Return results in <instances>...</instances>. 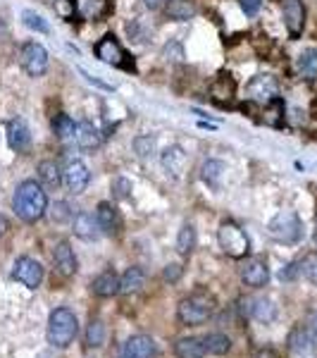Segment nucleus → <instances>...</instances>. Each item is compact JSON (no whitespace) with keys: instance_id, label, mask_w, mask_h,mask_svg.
Instances as JSON below:
<instances>
[{"instance_id":"obj_23","label":"nucleus","mask_w":317,"mask_h":358,"mask_svg":"<svg viewBox=\"0 0 317 358\" xmlns=\"http://www.w3.org/2000/svg\"><path fill=\"white\" fill-rule=\"evenodd\" d=\"M174 356L177 358H203L205 346L203 339H196V337H181L174 344Z\"/></svg>"},{"instance_id":"obj_45","label":"nucleus","mask_w":317,"mask_h":358,"mask_svg":"<svg viewBox=\"0 0 317 358\" xmlns=\"http://www.w3.org/2000/svg\"><path fill=\"white\" fill-rule=\"evenodd\" d=\"M5 230H8V220H5L3 215H0V236L5 234Z\"/></svg>"},{"instance_id":"obj_26","label":"nucleus","mask_w":317,"mask_h":358,"mask_svg":"<svg viewBox=\"0 0 317 358\" xmlns=\"http://www.w3.org/2000/svg\"><path fill=\"white\" fill-rule=\"evenodd\" d=\"M143 282H145V272L139 265H134V268H129L119 277V294H136L143 287Z\"/></svg>"},{"instance_id":"obj_16","label":"nucleus","mask_w":317,"mask_h":358,"mask_svg":"<svg viewBox=\"0 0 317 358\" xmlns=\"http://www.w3.org/2000/svg\"><path fill=\"white\" fill-rule=\"evenodd\" d=\"M241 280H244V284L253 287V289H258V287H265L270 280V270H268V263L260 258H250L244 263V268H241Z\"/></svg>"},{"instance_id":"obj_35","label":"nucleus","mask_w":317,"mask_h":358,"mask_svg":"<svg viewBox=\"0 0 317 358\" xmlns=\"http://www.w3.org/2000/svg\"><path fill=\"white\" fill-rule=\"evenodd\" d=\"M103 342H105V325L100 320H91L86 330V344L91 349H98V346H103Z\"/></svg>"},{"instance_id":"obj_19","label":"nucleus","mask_w":317,"mask_h":358,"mask_svg":"<svg viewBox=\"0 0 317 358\" xmlns=\"http://www.w3.org/2000/svg\"><path fill=\"white\" fill-rule=\"evenodd\" d=\"M53 263L58 272H62L64 277L74 275L77 272V258H74V251L69 246V241H58L53 249Z\"/></svg>"},{"instance_id":"obj_38","label":"nucleus","mask_w":317,"mask_h":358,"mask_svg":"<svg viewBox=\"0 0 317 358\" xmlns=\"http://www.w3.org/2000/svg\"><path fill=\"white\" fill-rule=\"evenodd\" d=\"M134 150L139 153V158H153L155 155V139L153 136H136Z\"/></svg>"},{"instance_id":"obj_28","label":"nucleus","mask_w":317,"mask_h":358,"mask_svg":"<svg viewBox=\"0 0 317 358\" xmlns=\"http://www.w3.org/2000/svg\"><path fill=\"white\" fill-rule=\"evenodd\" d=\"M165 14L174 22H186L196 14V5L191 0H169L167 8H165Z\"/></svg>"},{"instance_id":"obj_6","label":"nucleus","mask_w":317,"mask_h":358,"mask_svg":"<svg viewBox=\"0 0 317 358\" xmlns=\"http://www.w3.org/2000/svg\"><path fill=\"white\" fill-rule=\"evenodd\" d=\"M95 58L105 65H113V67H119V69H127V72H134V60L129 58L127 50L119 45V41L115 38V34H105L98 43H95Z\"/></svg>"},{"instance_id":"obj_9","label":"nucleus","mask_w":317,"mask_h":358,"mask_svg":"<svg viewBox=\"0 0 317 358\" xmlns=\"http://www.w3.org/2000/svg\"><path fill=\"white\" fill-rule=\"evenodd\" d=\"M14 280L22 282L27 289H38L43 282V265L38 263L36 258H29V256H22V258L14 260V270H12Z\"/></svg>"},{"instance_id":"obj_30","label":"nucleus","mask_w":317,"mask_h":358,"mask_svg":"<svg viewBox=\"0 0 317 358\" xmlns=\"http://www.w3.org/2000/svg\"><path fill=\"white\" fill-rule=\"evenodd\" d=\"M38 179H41L48 189H58V186L62 184V172H60L58 163H55V160L38 163Z\"/></svg>"},{"instance_id":"obj_42","label":"nucleus","mask_w":317,"mask_h":358,"mask_svg":"<svg viewBox=\"0 0 317 358\" xmlns=\"http://www.w3.org/2000/svg\"><path fill=\"white\" fill-rule=\"evenodd\" d=\"M296 275H301V272H298V263H291V265H286V268L279 272V277H281V280H294Z\"/></svg>"},{"instance_id":"obj_4","label":"nucleus","mask_w":317,"mask_h":358,"mask_svg":"<svg viewBox=\"0 0 317 358\" xmlns=\"http://www.w3.org/2000/svg\"><path fill=\"white\" fill-rule=\"evenodd\" d=\"M268 234L277 244L294 246L303 239V223H301L298 213H294V210H279V213L270 220Z\"/></svg>"},{"instance_id":"obj_12","label":"nucleus","mask_w":317,"mask_h":358,"mask_svg":"<svg viewBox=\"0 0 317 358\" xmlns=\"http://www.w3.org/2000/svg\"><path fill=\"white\" fill-rule=\"evenodd\" d=\"M160 163H163V170L169 175L172 179H181L189 168V155L184 153L181 146H167L160 155Z\"/></svg>"},{"instance_id":"obj_24","label":"nucleus","mask_w":317,"mask_h":358,"mask_svg":"<svg viewBox=\"0 0 317 358\" xmlns=\"http://www.w3.org/2000/svg\"><path fill=\"white\" fill-rule=\"evenodd\" d=\"M210 93H213V98L218 100V103H226V100L234 98L236 93V82L231 79V74H220L218 79L213 82V87H210Z\"/></svg>"},{"instance_id":"obj_15","label":"nucleus","mask_w":317,"mask_h":358,"mask_svg":"<svg viewBox=\"0 0 317 358\" xmlns=\"http://www.w3.org/2000/svg\"><path fill=\"white\" fill-rule=\"evenodd\" d=\"M8 144L14 153H24L32 146V132L22 118H14L8 122Z\"/></svg>"},{"instance_id":"obj_10","label":"nucleus","mask_w":317,"mask_h":358,"mask_svg":"<svg viewBox=\"0 0 317 358\" xmlns=\"http://www.w3.org/2000/svg\"><path fill=\"white\" fill-rule=\"evenodd\" d=\"M89 179H91V172L86 168V163L84 160H69L67 168L62 170V184L67 186L69 194L79 196L86 191L89 186Z\"/></svg>"},{"instance_id":"obj_22","label":"nucleus","mask_w":317,"mask_h":358,"mask_svg":"<svg viewBox=\"0 0 317 358\" xmlns=\"http://www.w3.org/2000/svg\"><path fill=\"white\" fill-rule=\"evenodd\" d=\"M74 144L84 150H95V148H100V144H103V136H100V132L95 129V124H91L89 120H84V122L77 124Z\"/></svg>"},{"instance_id":"obj_3","label":"nucleus","mask_w":317,"mask_h":358,"mask_svg":"<svg viewBox=\"0 0 317 358\" xmlns=\"http://www.w3.org/2000/svg\"><path fill=\"white\" fill-rule=\"evenodd\" d=\"M79 332V322H77V315H74V311L69 309H55L53 313L48 317V342L53 346H58V349H67L69 344L74 342V337H77Z\"/></svg>"},{"instance_id":"obj_44","label":"nucleus","mask_w":317,"mask_h":358,"mask_svg":"<svg viewBox=\"0 0 317 358\" xmlns=\"http://www.w3.org/2000/svg\"><path fill=\"white\" fill-rule=\"evenodd\" d=\"M310 330V335L315 337V342H317V311H313V313L308 315V325H305Z\"/></svg>"},{"instance_id":"obj_39","label":"nucleus","mask_w":317,"mask_h":358,"mask_svg":"<svg viewBox=\"0 0 317 358\" xmlns=\"http://www.w3.org/2000/svg\"><path fill=\"white\" fill-rule=\"evenodd\" d=\"M113 196L117 201H127L132 196V181L124 177H115L113 179Z\"/></svg>"},{"instance_id":"obj_13","label":"nucleus","mask_w":317,"mask_h":358,"mask_svg":"<svg viewBox=\"0 0 317 358\" xmlns=\"http://www.w3.org/2000/svg\"><path fill=\"white\" fill-rule=\"evenodd\" d=\"M313 342H315V337L310 335L308 327H303V325L294 327V330H291V335H289V339H286V344H289V354L294 358L313 356V351H315Z\"/></svg>"},{"instance_id":"obj_47","label":"nucleus","mask_w":317,"mask_h":358,"mask_svg":"<svg viewBox=\"0 0 317 358\" xmlns=\"http://www.w3.org/2000/svg\"><path fill=\"white\" fill-rule=\"evenodd\" d=\"M315 241H317V223H315Z\"/></svg>"},{"instance_id":"obj_5","label":"nucleus","mask_w":317,"mask_h":358,"mask_svg":"<svg viewBox=\"0 0 317 358\" xmlns=\"http://www.w3.org/2000/svg\"><path fill=\"white\" fill-rule=\"evenodd\" d=\"M218 241L222 246V251L229 258L234 260H241L250 254V241H248V234L241 230L234 220H224L218 230Z\"/></svg>"},{"instance_id":"obj_29","label":"nucleus","mask_w":317,"mask_h":358,"mask_svg":"<svg viewBox=\"0 0 317 358\" xmlns=\"http://www.w3.org/2000/svg\"><path fill=\"white\" fill-rule=\"evenodd\" d=\"M203 346L208 354L224 356V354H229V349H231V339L226 335H222V332H210V335L203 337Z\"/></svg>"},{"instance_id":"obj_25","label":"nucleus","mask_w":317,"mask_h":358,"mask_svg":"<svg viewBox=\"0 0 317 358\" xmlns=\"http://www.w3.org/2000/svg\"><path fill=\"white\" fill-rule=\"evenodd\" d=\"M50 127H53V134L58 136L62 144H69V141H74V134H77V124H74V120L69 118V115L60 113L53 118V122H50Z\"/></svg>"},{"instance_id":"obj_34","label":"nucleus","mask_w":317,"mask_h":358,"mask_svg":"<svg viewBox=\"0 0 317 358\" xmlns=\"http://www.w3.org/2000/svg\"><path fill=\"white\" fill-rule=\"evenodd\" d=\"M298 272L310 284H317V251H310V254L303 256V260L298 263Z\"/></svg>"},{"instance_id":"obj_37","label":"nucleus","mask_w":317,"mask_h":358,"mask_svg":"<svg viewBox=\"0 0 317 358\" xmlns=\"http://www.w3.org/2000/svg\"><path fill=\"white\" fill-rule=\"evenodd\" d=\"M22 19H24V24H27L29 29H34V32H38V34H48V32H50L48 22H45L41 14L34 12V10H24V12H22Z\"/></svg>"},{"instance_id":"obj_27","label":"nucleus","mask_w":317,"mask_h":358,"mask_svg":"<svg viewBox=\"0 0 317 358\" xmlns=\"http://www.w3.org/2000/svg\"><path fill=\"white\" fill-rule=\"evenodd\" d=\"M296 72L303 79H315L317 77V48H305L296 60Z\"/></svg>"},{"instance_id":"obj_2","label":"nucleus","mask_w":317,"mask_h":358,"mask_svg":"<svg viewBox=\"0 0 317 358\" xmlns=\"http://www.w3.org/2000/svg\"><path fill=\"white\" fill-rule=\"evenodd\" d=\"M215 309H218L215 296L205 289H198L179 301L177 315L184 325H203V322L215 313Z\"/></svg>"},{"instance_id":"obj_7","label":"nucleus","mask_w":317,"mask_h":358,"mask_svg":"<svg viewBox=\"0 0 317 358\" xmlns=\"http://www.w3.org/2000/svg\"><path fill=\"white\" fill-rule=\"evenodd\" d=\"M19 65L29 77H43L48 69V50L38 41H27L19 50Z\"/></svg>"},{"instance_id":"obj_31","label":"nucleus","mask_w":317,"mask_h":358,"mask_svg":"<svg viewBox=\"0 0 317 358\" xmlns=\"http://www.w3.org/2000/svg\"><path fill=\"white\" fill-rule=\"evenodd\" d=\"M250 317H255L258 322H272L277 317V306L270 299H250Z\"/></svg>"},{"instance_id":"obj_43","label":"nucleus","mask_w":317,"mask_h":358,"mask_svg":"<svg viewBox=\"0 0 317 358\" xmlns=\"http://www.w3.org/2000/svg\"><path fill=\"white\" fill-rule=\"evenodd\" d=\"M255 358H279V351L272 349V346H263V349L255 351Z\"/></svg>"},{"instance_id":"obj_46","label":"nucleus","mask_w":317,"mask_h":358,"mask_svg":"<svg viewBox=\"0 0 317 358\" xmlns=\"http://www.w3.org/2000/svg\"><path fill=\"white\" fill-rule=\"evenodd\" d=\"M160 3H163V0H145V5H148V8H158Z\"/></svg>"},{"instance_id":"obj_1","label":"nucleus","mask_w":317,"mask_h":358,"mask_svg":"<svg viewBox=\"0 0 317 358\" xmlns=\"http://www.w3.org/2000/svg\"><path fill=\"white\" fill-rule=\"evenodd\" d=\"M12 208L17 213L19 220L24 223H38L45 213H48V196H45V189L38 181L27 179L17 186L12 199Z\"/></svg>"},{"instance_id":"obj_20","label":"nucleus","mask_w":317,"mask_h":358,"mask_svg":"<svg viewBox=\"0 0 317 358\" xmlns=\"http://www.w3.org/2000/svg\"><path fill=\"white\" fill-rule=\"evenodd\" d=\"M74 234L84 241H95L103 232H100V225L98 220H95V215L86 213V210H79V213L74 215Z\"/></svg>"},{"instance_id":"obj_8","label":"nucleus","mask_w":317,"mask_h":358,"mask_svg":"<svg viewBox=\"0 0 317 358\" xmlns=\"http://www.w3.org/2000/svg\"><path fill=\"white\" fill-rule=\"evenodd\" d=\"M246 98L250 103L268 105L274 98H279V82L272 74H255L246 87Z\"/></svg>"},{"instance_id":"obj_18","label":"nucleus","mask_w":317,"mask_h":358,"mask_svg":"<svg viewBox=\"0 0 317 358\" xmlns=\"http://www.w3.org/2000/svg\"><path fill=\"white\" fill-rule=\"evenodd\" d=\"M72 8L79 17L95 22V19H103L105 14H110L113 0H72Z\"/></svg>"},{"instance_id":"obj_33","label":"nucleus","mask_w":317,"mask_h":358,"mask_svg":"<svg viewBox=\"0 0 317 358\" xmlns=\"http://www.w3.org/2000/svg\"><path fill=\"white\" fill-rule=\"evenodd\" d=\"M193 249H196V230H193V225L186 223V225L179 230V236H177V251H179L181 256H189Z\"/></svg>"},{"instance_id":"obj_11","label":"nucleus","mask_w":317,"mask_h":358,"mask_svg":"<svg viewBox=\"0 0 317 358\" xmlns=\"http://www.w3.org/2000/svg\"><path fill=\"white\" fill-rule=\"evenodd\" d=\"M281 14H284V24L286 29H289V36L298 38L305 27L303 0H281Z\"/></svg>"},{"instance_id":"obj_17","label":"nucleus","mask_w":317,"mask_h":358,"mask_svg":"<svg viewBox=\"0 0 317 358\" xmlns=\"http://www.w3.org/2000/svg\"><path fill=\"white\" fill-rule=\"evenodd\" d=\"M119 358H155V342L148 335H134L122 346Z\"/></svg>"},{"instance_id":"obj_21","label":"nucleus","mask_w":317,"mask_h":358,"mask_svg":"<svg viewBox=\"0 0 317 358\" xmlns=\"http://www.w3.org/2000/svg\"><path fill=\"white\" fill-rule=\"evenodd\" d=\"M91 291L100 299H110V296L119 294V275L115 270H105L91 282Z\"/></svg>"},{"instance_id":"obj_36","label":"nucleus","mask_w":317,"mask_h":358,"mask_svg":"<svg viewBox=\"0 0 317 358\" xmlns=\"http://www.w3.org/2000/svg\"><path fill=\"white\" fill-rule=\"evenodd\" d=\"M48 213L55 225H62V223H69V220H72V210H69L67 201H55V203L50 205Z\"/></svg>"},{"instance_id":"obj_32","label":"nucleus","mask_w":317,"mask_h":358,"mask_svg":"<svg viewBox=\"0 0 317 358\" xmlns=\"http://www.w3.org/2000/svg\"><path fill=\"white\" fill-rule=\"evenodd\" d=\"M226 172V165L222 160H208V163L203 165V181L208 186H213V189H220V184H222V177Z\"/></svg>"},{"instance_id":"obj_40","label":"nucleus","mask_w":317,"mask_h":358,"mask_svg":"<svg viewBox=\"0 0 317 358\" xmlns=\"http://www.w3.org/2000/svg\"><path fill=\"white\" fill-rule=\"evenodd\" d=\"M181 272H184V268H181L179 263H169L167 268H165L163 272V277H165V282H179V277H181Z\"/></svg>"},{"instance_id":"obj_14","label":"nucleus","mask_w":317,"mask_h":358,"mask_svg":"<svg viewBox=\"0 0 317 358\" xmlns=\"http://www.w3.org/2000/svg\"><path fill=\"white\" fill-rule=\"evenodd\" d=\"M95 220H98L103 234L117 236L119 232H122V215H119V210L115 208L113 203H108V201L98 203V208H95Z\"/></svg>"},{"instance_id":"obj_41","label":"nucleus","mask_w":317,"mask_h":358,"mask_svg":"<svg viewBox=\"0 0 317 358\" xmlns=\"http://www.w3.org/2000/svg\"><path fill=\"white\" fill-rule=\"evenodd\" d=\"M263 5V0H241V8H244L246 14H255Z\"/></svg>"}]
</instances>
